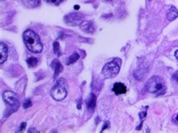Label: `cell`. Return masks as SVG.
I'll return each instance as SVG.
<instances>
[{
	"label": "cell",
	"instance_id": "obj_1",
	"mask_svg": "<svg viewBox=\"0 0 178 133\" xmlns=\"http://www.w3.org/2000/svg\"><path fill=\"white\" fill-rule=\"evenodd\" d=\"M24 43L27 48L32 53H39L42 51L43 46L41 44L39 35L31 29H27L23 34Z\"/></svg>",
	"mask_w": 178,
	"mask_h": 133
},
{
	"label": "cell",
	"instance_id": "obj_2",
	"mask_svg": "<svg viewBox=\"0 0 178 133\" xmlns=\"http://www.w3.org/2000/svg\"><path fill=\"white\" fill-rule=\"evenodd\" d=\"M147 90L150 93H153L155 96L163 95L166 91V87L165 85L163 79L159 76H153L147 81Z\"/></svg>",
	"mask_w": 178,
	"mask_h": 133
},
{
	"label": "cell",
	"instance_id": "obj_3",
	"mask_svg": "<svg viewBox=\"0 0 178 133\" xmlns=\"http://www.w3.org/2000/svg\"><path fill=\"white\" fill-rule=\"evenodd\" d=\"M3 99L7 105V109L6 110V117L11 115L12 113L15 112L20 107V103L17 98V95L12 91L6 90L3 93Z\"/></svg>",
	"mask_w": 178,
	"mask_h": 133
},
{
	"label": "cell",
	"instance_id": "obj_4",
	"mask_svg": "<svg viewBox=\"0 0 178 133\" xmlns=\"http://www.w3.org/2000/svg\"><path fill=\"white\" fill-rule=\"evenodd\" d=\"M122 61L120 58H115L106 63L103 67L101 73L105 78H114L120 72Z\"/></svg>",
	"mask_w": 178,
	"mask_h": 133
},
{
	"label": "cell",
	"instance_id": "obj_5",
	"mask_svg": "<svg viewBox=\"0 0 178 133\" xmlns=\"http://www.w3.org/2000/svg\"><path fill=\"white\" fill-rule=\"evenodd\" d=\"M51 96L56 101H63L67 96L65 89V81L63 78H60L56 81V84L51 90Z\"/></svg>",
	"mask_w": 178,
	"mask_h": 133
},
{
	"label": "cell",
	"instance_id": "obj_6",
	"mask_svg": "<svg viewBox=\"0 0 178 133\" xmlns=\"http://www.w3.org/2000/svg\"><path fill=\"white\" fill-rule=\"evenodd\" d=\"M83 15L82 14L76 12V13H71L68 15H65L64 18V21L66 24L70 26H75L81 25L83 22Z\"/></svg>",
	"mask_w": 178,
	"mask_h": 133
},
{
	"label": "cell",
	"instance_id": "obj_7",
	"mask_svg": "<svg viewBox=\"0 0 178 133\" xmlns=\"http://www.w3.org/2000/svg\"><path fill=\"white\" fill-rule=\"evenodd\" d=\"M51 68L54 69V75H53V77L56 78L58 77V75L63 72V66L61 63H60V61H58L57 60H54L51 63Z\"/></svg>",
	"mask_w": 178,
	"mask_h": 133
},
{
	"label": "cell",
	"instance_id": "obj_8",
	"mask_svg": "<svg viewBox=\"0 0 178 133\" xmlns=\"http://www.w3.org/2000/svg\"><path fill=\"white\" fill-rule=\"evenodd\" d=\"M80 26L81 29L86 33H93L95 31L94 23L91 21H83Z\"/></svg>",
	"mask_w": 178,
	"mask_h": 133
},
{
	"label": "cell",
	"instance_id": "obj_9",
	"mask_svg": "<svg viewBox=\"0 0 178 133\" xmlns=\"http://www.w3.org/2000/svg\"><path fill=\"white\" fill-rule=\"evenodd\" d=\"M8 47L4 42L0 43V53H1V59H0V63L2 64L6 62L8 57Z\"/></svg>",
	"mask_w": 178,
	"mask_h": 133
},
{
	"label": "cell",
	"instance_id": "obj_10",
	"mask_svg": "<svg viewBox=\"0 0 178 133\" xmlns=\"http://www.w3.org/2000/svg\"><path fill=\"white\" fill-rule=\"evenodd\" d=\"M86 107L89 110H93L96 105V96L93 93H90L86 98Z\"/></svg>",
	"mask_w": 178,
	"mask_h": 133
},
{
	"label": "cell",
	"instance_id": "obj_11",
	"mask_svg": "<svg viewBox=\"0 0 178 133\" xmlns=\"http://www.w3.org/2000/svg\"><path fill=\"white\" fill-rule=\"evenodd\" d=\"M126 87L123 84L120 82L115 83L113 87V91L115 93V94L117 95L124 94V93H126Z\"/></svg>",
	"mask_w": 178,
	"mask_h": 133
},
{
	"label": "cell",
	"instance_id": "obj_12",
	"mask_svg": "<svg viewBox=\"0 0 178 133\" xmlns=\"http://www.w3.org/2000/svg\"><path fill=\"white\" fill-rule=\"evenodd\" d=\"M178 17V10L174 6H172L167 11L166 18L169 21L174 20Z\"/></svg>",
	"mask_w": 178,
	"mask_h": 133
},
{
	"label": "cell",
	"instance_id": "obj_13",
	"mask_svg": "<svg viewBox=\"0 0 178 133\" xmlns=\"http://www.w3.org/2000/svg\"><path fill=\"white\" fill-rule=\"evenodd\" d=\"M23 4L27 8H34L39 6L40 0H21Z\"/></svg>",
	"mask_w": 178,
	"mask_h": 133
},
{
	"label": "cell",
	"instance_id": "obj_14",
	"mask_svg": "<svg viewBox=\"0 0 178 133\" xmlns=\"http://www.w3.org/2000/svg\"><path fill=\"white\" fill-rule=\"evenodd\" d=\"M79 57H80V56H79L78 53H74L73 54L71 55L67 59V61H66V65H71V64H73L75 63L76 61H77V60H78Z\"/></svg>",
	"mask_w": 178,
	"mask_h": 133
},
{
	"label": "cell",
	"instance_id": "obj_15",
	"mask_svg": "<svg viewBox=\"0 0 178 133\" xmlns=\"http://www.w3.org/2000/svg\"><path fill=\"white\" fill-rule=\"evenodd\" d=\"M27 64L29 67H35L36 66L38 63V60L35 57H30L27 60Z\"/></svg>",
	"mask_w": 178,
	"mask_h": 133
},
{
	"label": "cell",
	"instance_id": "obj_16",
	"mask_svg": "<svg viewBox=\"0 0 178 133\" xmlns=\"http://www.w3.org/2000/svg\"><path fill=\"white\" fill-rule=\"evenodd\" d=\"M32 105V101H31L30 99H26L25 101L23 102V107L24 108H30L31 106Z\"/></svg>",
	"mask_w": 178,
	"mask_h": 133
},
{
	"label": "cell",
	"instance_id": "obj_17",
	"mask_svg": "<svg viewBox=\"0 0 178 133\" xmlns=\"http://www.w3.org/2000/svg\"><path fill=\"white\" fill-rule=\"evenodd\" d=\"M53 52L55 53H58L59 51H60V44H59V42L57 41H55L54 43H53Z\"/></svg>",
	"mask_w": 178,
	"mask_h": 133
},
{
	"label": "cell",
	"instance_id": "obj_18",
	"mask_svg": "<svg viewBox=\"0 0 178 133\" xmlns=\"http://www.w3.org/2000/svg\"><path fill=\"white\" fill-rule=\"evenodd\" d=\"M44 1L47 2H48V3H51V4L58 5V4H60V2H61L62 0H44Z\"/></svg>",
	"mask_w": 178,
	"mask_h": 133
},
{
	"label": "cell",
	"instance_id": "obj_19",
	"mask_svg": "<svg viewBox=\"0 0 178 133\" xmlns=\"http://www.w3.org/2000/svg\"><path fill=\"white\" fill-rule=\"evenodd\" d=\"M26 126H27V123H22L21 125H20V129H19V131H23L24 129H25Z\"/></svg>",
	"mask_w": 178,
	"mask_h": 133
},
{
	"label": "cell",
	"instance_id": "obj_20",
	"mask_svg": "<svg viewBox=\"0 0 178 133\" xmlns=\"http://www.w3.org/2000/svg\"><path fill=\"white\" fill-rule=\"evenodd\" d=\"M172 79L174 81H178V71L172 75Z\"/></svg>",
	"mask_w": 178,
	"mask_h": 133
},
{
	"label": "cell",
	"instance_id": "obj_21",
	"mask_svg": "<svg viewBox=\"0 0 178 133\" xmlns=\"http://www.w3.org/2000/svg\"><path fill=\"white\" fill-rule=\"evenodd\" d=\"M147 116V112L146 111H144V112H141V113H140L139 114V117H140V118L141 119H144L145 117Z\"/></svg>",
	"mask_w": 178,
	"mask_h": 133
},
{
	"label": "cell",
	"instance_id": "obj_22",
	"mask_svg": "<svg viewBox=\"0 0 178 133\" xmlns=\"http://www.w3.org/2000/svg\"><path fill=\"white\" fill-rule=\"evenodd\" d=\"M29 132H39V131L38 130H36L35 129H33V128H32V129H29V131H28Z\"/></svg>",
	"mask_w": 178,
	"mask_h": 133
},
{
	"label": "cell",
	"instance_id": "obj_23",
	"mask_svg": "<svg viewBox=\"0 0 178 133\" xmlns=\"http://www.w3.org/2000/svg\"><path fill=\"white\" fill-rule=\"evenodd\" d=\"M175 57L177 58V60H178V50L177 51H176V52H175Z\"/></svg>",
	"mask_w": 178,
	"mask_h": 133
},
{
	"label": "cell",
	"instance_id": "obj_24",
	"mask_svg": "<svg viewBox=\"0 0 178 133\" xmlns=\"http://www.w3.org/2000/svg\"><path fill=\"white\" fill-rule=\"evenodd\" d=\"M75 9H79V6H75Z\"/></svg>",
	"mask_w": 178,
	"mask_h": 133
},
{
	"label": "cell",
	"instance_id": "obj_25",
	"mask_svg": "<svg viewBox=\"0 0 178 133\" xmlns=\"http://www.w3.org/2000/svg\"><path fill=\"white\" fill-rule=\"evenodd\" d=\"M175 119H176V120H177V121L178 122V114L176 116V117H175Z\"/></svg>",
	"mask_w": 178,
	"mask_h": 133
},
{
	"label": "cell",
	"instance_id": "obj_26",
	"mask_svg": "<svg viewBox=\"0 0 178 133\" xmlns=\"http://www.w3.org/2000/svg\"><path fill=\"white\" fill-rule=\"evenodd\" d=\"M148 1H151V0H148Z\"/></svg>",
	"mask_w": 178,
	"mask_h": 133
}]
</instances>
